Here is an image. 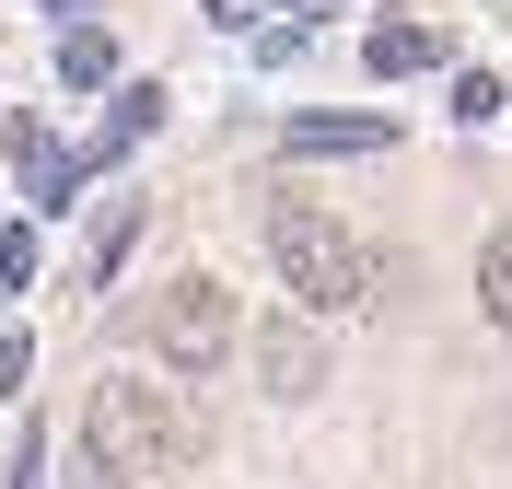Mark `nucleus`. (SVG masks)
I'll return each instance as SVG.
<instances>
[{"label":"nucleus","mask_w":512,"mask_h":489,"mask_svg":"<svg viewBox=\"0 0 512 489\" xmlns=\"http://www.w3.org/2000/svg\"><path fill=\"white\" fill-rule=\"evenodd\" d=\"M187 455H198V420L152 385V373H105V385L82 396V466L152 478V466H187Z\"/></svg>","instance_id":"obj_1"},{"label":"nucleus","mask_w":512,"mask_h":489,"mask_svg":"<svg viewBox=\"0 0 512 489\" xmlns=\"http://www.w3.org/2000/svg\"><path fill=\"white\" fill-rule=\"evenodd\" d=\"M268 268L291 280V303H315V315H338V303L373 292V257H361L350 222H326L315 198H268Z\"/></svg>","instance_id":"obj_2"},{"label":"nucleus","mask_w":512,"mask_h":489,"mask_svg":"<svg viewBox=\"0 0 512 489\" xmlns=\"http://www.w3.org/2000/svg\"><path fill=\"white\" fill-rule=\"evenodd\" d=\"M152 338H163V361H175V373H222V350L245 338V315H233V292H222V280H175Z\"/></svg>","instance_id":"obj_3"},{"label":"nucleus","mask_w":512,"mask_h":489,"mask_svg":"<svg viewBox=\"0 0 512 489\" xmlns=\"http://www.w3.org/2000/svg\"><path fill=\"white\" fill-rule=\"evenodd\" d=\"M256 385L268 396H315L326 385V350H315L303 315H256Z\"/></svg>","instance_id":"obj_4"},{"label":"nucleus","mask_w":512,"mask_h":489,"mask_svg":"<svg viewBox=\"0 0 512 489\" xmlns=\"http://www.w3.org/2000/svg\"><path fill=\"white\" fill-rule=\"evenodd\" d=\"M12 175H24V198L35 210H70V152H59V129H47V117H12Z\"/></svg>","instance_id":"obj_5"},{"label":"nucleus","mask_w":512,"mask_h":489,"mask_svg":"<svg viewBox=\"0 0 512 489\" xmlns=\"http://www.w3.org/2000/svg\"><path fill=\"white\" fill-rule=\"evenodd\" d=\"M384 140H396V117H373V105H361V117H291L280 152H291V163H326V152H384Z\"/></svg>","instance_id":"obj_6"},{"label":"nucleus","mask_w":512,"mask_h":489,"mask_svg":"<svg viewBox=\"0 0 512 489\" xmlns=\"http://www.w3.org/2000/svg\"><path fill=\"white\" fill-rule=\"evenodd\" d=\"M361 59H373V82H408V70L443 59V35H431V24H373V47H361Z\"/></svg>","instance_id":"obj_7"},{"label":"nucleus","mask_w":512,"mask_h":489,"mask_svg":"<svg viewBox=\"0 0 512 489\" xmlns=\"http://www.w3.org/2000/svg\"><path fill=\"white\" fill-rule=\"evenodd\" d=\"M128 233H140V198H105V222H94V245H82V280H117V257H128Z\"/></svg>","instance_id":"obj_8"},{"label":"nucleus","mask_w":512,"mask_h":489,"mask_svg":"<svg viewBox=\"0 0 512 489\" xmlns=\"http://www.w3.org/2000/svg\"><path fill=\"white\" fill-rule=\"evenodd\" d=\"M59 82H117V47H105V24H70V35H59Z\"/></svg>","instance_id":"obj_9"},{"label":"nucleus","mask_w":512,"mask_h":489,"mask_svg":"<svg viewBox=\"0 0 512 489\" xmlns=\"http://www.w3.org/2000/svg\"><path fill=\"white\" fill-rule=\"evenodd\" d=\"M478 303H489V315H512V222L478 245Z\"/></svg>","instance_id":"obj_10"},{"label":"nucleus","mask_w":512,"mask_h":489,"mask_svg":"<svg viewBox=\"0 0 512 489\" xmlns=\"http://www.w3.org/2000/svg\"><path fill=\"white\" fill-rule=\"evenodd\" d=\"M454 117H466V129H489V117H501V82H489V70H466V82H454Z\"/></svg>","instance_id":"obj_11"},{"label":"nucleus","mask_w":512,"mask_h":489,"mask_svg":"<svg viewBox=\"0 0 512 489\" xmlns=\"http://www.w3.org/2000/svg\"><path fill=\"white\" fill-rule=\"evenodd\" d=\"M0 280H35V233H24V222L0 233Z\"/></svg>","instance_id":"obj_12"},{"label":"nucleus","mask_w":512,"mask_h":489,"mask_svg":"<svg viewBox=\"0 0 512 489\" xmlns=\"http://www.w3.org/2000/svg\"><path fill=\"white\" fill-rule=\"evenodd\" d=\"M47 12H59V24H82V12H94V0H47Z\"/></svg>","instance_id":"obj_13"},{"label":"nucleus","mask_w":512,"mask_h":489,"mask_svg":"<svg viewBox=\"0 0 512 489\" xmlns=\"http://www.w3.org/2000/svg\"><path fill=\"white\" fill-rule=\"evenodd\" d=\"M291 12H338V0H291Z\"/></svg>","instance_id":"obj_14"}]
</instances>
